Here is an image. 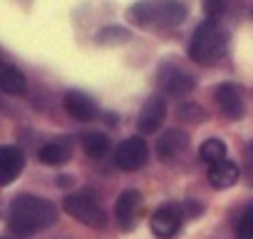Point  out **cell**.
I'll return each instance as SVG.
<instances>
[{
    "mask_svg": "<svg viewBox=\"0 0 253 239\" xmlns=\"http://www.w3.org/2000/svg\"><path fill=\"white\" fill-rule=\"evenodd\" d=\"M142 194L137 189H126L117 197V204H114V212H117V222L122 224L124 232H132L137 227V219L142 214Z\"/></svg>",
    "mask_w": 253,
    "mask_h": 239,
    "instance_id": "6",
    "label": "cell"
},
{
    "mask_svg": "<svg viewBox=\"0 0 253 239\" xmlns=\"http://www.w3.org/2000/svg\"><path fill=\"white\" fill-rule=\"evenodd\" d=\"M199 157H201L204 162H209V165L223 160V157H226V142H223V140H206V142L199 147Z\"/></svg>",
    "mask_w": 253,
    "mask_h": 239,
    "instance_id": "18",
    "label": "cell"
},
{
    "mask_svg": "<svg viewBox=\"0 0 253 239\" xmlns=\"http://www.w3.org/2000/svg\"><path fill=\"white\" fill-rule=\"evenodd\" d=\"M213 97H216V105L223 112V117L241 120L246 115V102H243V95H241V90L236 85H231V82L218 85L216 92H213Z\"/></svg>",
    "mask_w": 253,
    "mask_h": 239,
    "instance_id": "8",
    "label": "cell"
},
{
    "mask_svg": "<svg viewBox=\"0 0 253 239\" xmlns=\"http://www.w3.org/2000/svg\"><path fill=\"white\" fill-rule=\"evenodd\" d=\"M157 80H159V85H162L164 92L176 95V97H179V95H186V92H191V90L196 87V80H194L184 67H179V65H164V67L159 70Z\"/></svg>",
    "mask_w": 253,
    "mask_h": 239,
    "instance_id": "7",
    "label": "cell"
},
{
    "mask_svg": "<svg viewBox=\"0 0 253 239\" xmlns=\"http://www.w3.org/2000/svg\"><path fill=\"white\" fill-rule=\"evenodd\" d=\"M186 150H189V135H186L184 130H169V132H164V135L159 137V142H157V152H159V157L167 160V162L179 160Z\"/></svg>",
    "mask_w": 253,
    "mask_h": 239,
    "instance_id": "11",
    "label": "cell"
},
{
    "mask_svg": "<svg viewBox=\"0 0 253 239\" xmlns=\"http://www.w3.org/2000/svg\"><path fill=\"white\" fill-rule=\"evenodd\" d=\"M82 150L87 152V157L92 160H99L109 152V137L104 132H87L82 137Z\"/></svg>",
    "mask_w": 253,
    "mask_h": 239,
    "instance_id": "16",
    "label": "cell"
},
{
    "mask_svg": "<svg viewBox=\"0 0 253 239\" xmlns=\"http://www.w3.org/2000/svg\"><path fill=\"white\" fill-rule=\"evenodd\" d=\"M164 117H167V102H164L162 95H154L142 107L139 120H137V127H139L142 135H152V132H157L164 125Z\"/></svg>",
    "mask_w": 253,
    "mask_h": 239,
    "instance_id": "10",
    "label": "cell"
},
{
    "mask_svg": "<svg viewBox=\"0 0 253 239\" xmlns=\"http://www.w3.org/2000/svg\"><path fill=\"white\" fill-rule=\"evenodd\" d=\"M57 222V207L35 194H20L10 204V217L8 224L18 237H30L35 232H42Z\"/></svg>",
    "mask_w": 253,
    "mask_h": 239,
    "instance_id": "1",
    "label": "cell"
},
{
    "mask_svg": "<svg viewBox=\"0 0 253 239\" xmlns=\"http://www.w3.org/2000/svg\"><path fill=\"white\" fill-rule=\"evenodd\" d=\"M238 165L233 162V160H218V162H213L211 167H209V184L213 187V189H228V187H233L236 182H238Z\"/></svg>",
    "mask_w": 253,
    "mask_h": 239,
    "instance_id": "13",
    "label": "cell"
},
{
    "mask_svg": "<svg viewBox=\"0 0 253 239\" xmlns=\"http://www.w3.org/2000/svg\"><path fill=\"white\" fill-rule=\"evenodd\" d=\"M72 157V147L67 142H50L40 150V160L45 165H65Z\"/></svg>",
    "mask_w": 253,
    "mask_h": 239,
    "instance_id": "17",
    "label": "cell"
},
{
    "mask_svg": "<svg viewBox=\"0 0 253 239\" xmlns=\"http://www.w3.org/2000/svg\"><path fill=\"white\" fill-rule=\"evenodd\" d=\"M189 10L179 0H139L129 10V18L137 28H157V30H169L176 28L186 20Z\"/></svg>",
    "mask_w": 253,
    "mask_h": 239,
    "instance_id": "2",
    "label": "cell"
},
{
    "mask_svg": "<svg viewBox=\"0 0 253 239\" xmlns=\"http://www.w3.org/2000/svg\"><path fill=\"white\" fill-rule=\"evenodd\" d=\"M23 167H25V157L18 147H0V187L18 179Z\"/></svg>",
    "mask_w": 253,
    "mask_h": 239,
    "instance_id": "12",
    "label": "cell"
},
{
    "mask_svg": "<svg viewBox=\"0 0 253 239\" xmlns=\"http://www.w3.org/2000/svg\"><path fill=\"white\" fill-rule=\"evenodd\" d=\"M0 239H8V237H0Z\"/></svg>",
    "mask_w": 253,
    "mask_h": 239,
    "instance_id": "22",
    "label": "cell"
},
{
    "mask_svg": "<svg viewBox=\"0 0 253 239\" xmlns=\"http://www.w3.org/2000/svg\"><path fill=\"white\" fill-rule=\"evenodd\" d=\"M126 40H129V33H126L124 28L109 25V28L97 33V43H102V45H119V43H126Z\"/></svg>",
    "mask_w": 253,
    "mask_h": 239,
    "instance_id": "19",
    "label": "cell"
},
{
    "mask_svg": "<svg viewBox=\"0 0 253 239\" xmlns=\"http://www.w3.org/2000/svg\"><path fill=\"white\" fill-rule=\"evenodd\" d=\"M152 232L159 239H171L179 229H181V209L176 204H164L154 212L152 217Z\"/></svg>",
    "mask_w": 253,
    "mask_h": 239,
    "instance_id": "9",
    "label": "cell"
},
{
    "mask_svg": "<svg viewBox=\"0 0 253 239\" xmlns=\"http://www.w3.org/2000/svg\"><path fill=\"white\" fill-rule=\"evenodd\" d=\"M236 239H253V207H248L236 227Z\"/></svg>",
    "mask_w": 253,
    "mask_h": 239,
    "instance_id": "20",
    "label": "cell"
},
{
    "mask_svg": "<svg viewBox=\"0 0 253 239\" xmlns=\"http://www.w3.org/2000/svg\"><path fill=\"white\" fill-rule=\"evenodd\" d=\"M228 3H231V0H204V13L209 18H218V15L226 13Z\"/></svg>",
    "mask_w": 253,
    "mask_h": 239,
    "instance_id": "21",
    "label": "cell"
},
{
    "mask_svg": "<svg viewBox=\"0 0 253 239\" xmlns=\"http://www.w3.org/2000/svg\"><path fill=\"white\" fill-rule=\"evenodd\" d=\"M149 160V147L142 137H126L122 145H117L114 150V165L122 172H134L142 170Z\"/></svg>",
    "mask_w": 253,
    "mask_h": 239,
    "instance_id": "5",
    "label": "cell"
},
{
    "mask_svg": "<svg viewBox=\"0 0 253 239\" xmlns=\"http://www.w3.org/2000/svg\"><path fill=\"white\" fill-rule=\"evenodd\" d=\"M226 45H228V30L216 18H209L194 30L189 40V58L199 65H213L226 53Z\"/></svg>",
    "mask_w": 253,
    "mask_h": 239,
    "instance_id": "3",
    "label": "cell"
},
{
    "mask_svg": "<svg viewBox=\"0 0 253 239\" xmlns=\"http://www.w3.org/2000/svg\"><path fill=\"white\" fill-rule=\"evenodd\" d=\"M62 207H65V212L70 217H75L77 222H82V224H87L92 229H104L107 227V214H104V209L99 207V202L89 192L67 194Z\"/></svg>",
    "mask_w": 253,
    "mask_h": 239,
    "instance_id": "4",
    "label": "cell"
},
{
    "mask_svg": "<svg viewBox=\"0 0 253 239\" xmlns=\"http://www.w3.org/2000/svg\"><path fill=\"white\" fill-rule=\"evenodd\" d=\"M0 90L8 92V95H25L28 92L25 75L5 60H0Z\"/></svg>",
    "mask_w": 253,
    "mask_h": 239,
    "instance_id": "15",
    "label": "cell"
},
{
    "mask_svg": "<svg viewBox=\"0 0 253 239\" xmlns=\"http://www.w3.org/2000/svg\"><path fill=\"white\" fill-rule=\"evenodd\" d=\"M65 110L70 112V117L80 120V122H92L94 115H97L94 102L84 92H80V90H70L65 95Z\"/></svg>",
    "mask_w": 253,
    "mask_h": 239,
    "instance_id": "14",
    "label": "cell"
}]
</instances>
